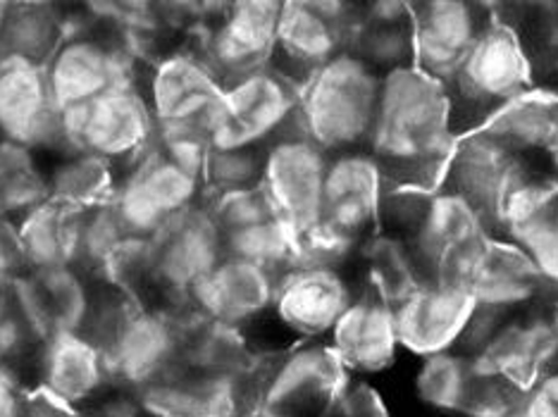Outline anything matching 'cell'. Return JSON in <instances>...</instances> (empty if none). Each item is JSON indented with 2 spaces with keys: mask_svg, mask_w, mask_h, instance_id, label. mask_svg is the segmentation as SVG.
I'll list each match as a JSON object with an SVG mask.
<instances>
[{
  "mask_svg": "<svg viewBox=\"0 0 558 417\" xmlns=\"http://www.w3.org/2000/svg\"><path fill=\"white\" fill-rule=\"evenodd\" d=\"M456 142L447 86L413 65L385 74L365 150L389 188H439Z\"/></svg>",
  "mask_w": 558,
  "mask_h": 417,
  "instance_id": "1",
  "label": "cell"
},
{
  "mask_svg": "<svg viewBox=\"0 0 558 417\" xmlns=\"http://www.w3.org/2000/svg\"><path fill=\"white\" fill-rule=\"evenodd\" d=\"M383 230L409 244L423 280L461 282L492 230L459 194L439 188H389L383 204Z\"/></svg>",
  "mask_w": 558,
  "mask_h": 417,
  "instance_id": "2",
  "label": "cell"
},
{
  "mask_svg": "<svg viewBox=\"0 0 558 417\" xmlns=\"http://www.w3.org/2000/svg\"><path fill=\"white\" fill-rule=\"evenodd\" d=\"M385 194V174L365 148L329 156L320 220L301 236L299 260L356 268L361 246L383 230Z\"/></svg>",
  "mask_w": 558,
  "mask_h": 417,
  "instance_id": "3",
  "label": "cell"
},
{
  "mask_svg": "<svg viewBox=\"0 0 558 417\" xmlns=\"http://www.w3.org/2000/svg\"><path fill=\"white\" fill-rule=\"evenodd\" d=\"M383 77L349 50L301 86L299 132L329 156L361 150L371 138Z\"/></svg>",
  "mask_w": 558,
  "mask_h": 417,
  "instance_id": "4",
  "label": "cell"
},
{
  "mask_svg": "<svg viewBox=\"0 0 558 417\" xmlns=\"http://www.w3.org/2000/svg\"><path fill=\"white\" fill-rule=\"evenodd\" d=\"M535 88L532 65L518 34L494 20L447 84L456 136L485 126L497 112Z\"/></svg>",
  "mask_w": 558,
  "mask_h": 417,
  "instance_id": "5",
  "label": "cell"
},
{
  "mask_svg": "<svg viewBox=\"0 0 558 417\" xmlns=\"http://www.w3.org/2000/svg\"><path fill=\"white\" fill-rule=\"evenodd\" d=\"M347 377V368L325 339L272 346L251 417H325Z\"/></svg>",
  "mask_w": 558,
  "mask_h": 417,
  "instance_id": "6",
  "label": "cell"
},
{
  "mask_svg": "<svg viewBox=\"0 0 558 417\" xmlns=\"http://www.w3.org/2000/svg\"><path fill=\"white\" fill-rule=\"evenodd\" d=\"M301 86L272 65L225 84L208 124L210 148H268L299 130Z\"/></svg>",
  "mask_w": 558,
  "mask_h": 417,
  "instance_id": "7",
  "label": "cell"
},
{
  "mask_svg": "<svg viewBox=\"0 0 558 417\" xmlns=\"http://www.w3.org/2000/svg\"><path fill=\"white\" fill-rule=\"evenodd\" d=\"M148 65L120 36L80 29L70 32L44 65L53 103L86 106L118 86H142Z\"/></svg>",
  "mask_w": 558,
  "mask_h": 417,
  "instance_id": "8",
  "label": "cell"
},
{
  "mask_svg": "<svg viewBox=\"0 0 558 417\" xmlns=\"http://www.w3.org/2000/svg\"><path fill=\"white\" fill-rule=\"evenodd\" d=\"M225 258L222 232L206 204L177 214L148 238V303L165 308L189 306L194 289Z\"/></svg>",
  "mask_w": 558,
  "mask_h": 417,
  "instance_id": "9",
  "label": "cell"
},
{
  "mask_svg": "<svg viewBox=\"0 0 558 417\" xmlns=\"http://www.w3.org/2000/svg\"><path fill=\"white\" fill-rule=\"evenodd\" d=\"M68 148H82L120 172L136 165L156 146V120L142 86H118L96 100L60 110Z\"/></svg>",
  "mask_w": 558,
  "mask_h": 417,
  "instance_id": "10",
  "label": "cell"
},
{
  "mask_svg": "<svg viewBox=\"0 0 558 417\" xmlns=\"http://www.w3.org/2000/svg\"><path fill=\"white\" fill-rule=\"evenodd\" d=\"M359 292L356 268L299 260L279 274L268 324L289 341H323Z\"/></svg>",
  "mask_w": 558,
  "mask_h": 417,
  "instance_id": "11",
  "label": "cell"
},
{
  "mask_svg": "<svg viewBox=\"0 0 558 417\" xmlns=\"http://www.w3.org/2000/svg\"><path fill=\"white\" fill-rule=\"evenodd\" d=\"M206 204V184L201 176L174 165L154 148L120 182L110 206L132 238H154L177 214Z\"/></svg>",
  "mask_w": 558,
  "mask_h": 417,
  "instance_id": "12",
  "label": "cell"
},
{
  "mask_svg": "<svg viewBox=\"0 0 558 417\" xmlns=\"http://www.w3.org/2000/svg\"><path fill=\"white\" fill-rule=\"evenodd\" d=\"M279 15L282 3L277 0L220 3L215 17L189 44L206 58L222 84H230L272 65Z\"/></svg>",
  "mask_w": 558,
  "mask_h": 417,
  "instance_id": "13",
  "label": "cell"
},
{
  "mask_svg": "<svg viewBox=\"0 0 558 417\" xmlns=\"http://www.w3.org/2000/svg\"><path fill=\"white\" fill-rule=\"evenodd\" d=\"M359 5L344 0L282 3L272 68L296 86L306 84L329 60L349 50V36L359 22Z\"/></svg>",
  "mask_w": 558,
  "mask_h": 417,
  "instance_id": "14",
  "label": "cell"
},
{
  "mask_svg": "<svg viewBox=\"0 0 558 417\" xmlns=\"http://www.w3.org/2000/svg\"><path fill=\"white\" fill-rule=\"evenodd\" d=\"M180 308L134 301L104 344L112 384L138 391L180 368Z\"/></svg>",
  "mask_w": 558,
  "mask_h": 417,
  "instance_id": "15",
  "label": "cell"
},
{
  "mask_svg": "<svg viewBox=\"0 0 558 417\" xmlns=\"http://www.w3.org/2000/svg\"><path fill=\"white\" fill-rule=\"evenodd\" d=\"M222 88L218 74L189 41L150 62L142 84L156 130L192 126L206 134L220 106Z\"/></svg>",
  "mask_w": 558,
  "mask_h": 417,
  "instance_id": "16",
  "label": "cell"
},
{
  "mask_svg": "<svg viewBox=\"0 0 558 417\" xmlns=\"http://www.w3.org/2000/svg\"><path fill=\"white\" fill-rule=\"evenodd\" d=\"M473 356L489 372L525 391L558 365V306L547 298L497 318Z\"/></svg>",
  "mask_w": 558,
  "mask_h": 417,
  "instance_id": "17",
  "label": "cell"
},
{
  "mask_svg": "<svg viewBox=\"0 0 558 417\" xmlns=\"http://www.w3.org/2000/svg\"><path fill=\"white\" fill-rule=\"evenodd\" d=\"M494 20L497 12L492 3H471V0L411 3L413 68L447 86Z\"/></svg>",
  "mask_w": 558,
  "mask_h": 417,
  "instance_id": "18",
  "label": "cell"
},
{
  "mask_svg": "<svg viewBox=\"0 0 558 417\" xmlns=\"http://www.w3.org/2000/svg\"><path fill=\"white\" fill-rule=\"evenodd\" d=\"M0 136L29 146L44 160L70 150L39 62L0 53Z\"/></svg>",
  "mask_w": 558,
  "mask_h": 417,
  "instance_id": "19",
  "label": "cell"
},
{
  "mask_svg": "<svg viewBox=\"0 0 558 417\" xmlns=\"http://www.w3.org/2000/svg\"><path fill=\"white\" fill-rule=\"evenodd\" d=\"M327 162V150L299 130L265 148L260 188L301 236L320 220Z\"/></svg>",
  "mask_w": 558,
  "mask_h": 417,
  "instance_id": "20",
  "label": "cell"
},
{
  "mask_svg": "<svg viewBox=\"0 0 558 417\" xmlns=\"http://www.w3.org/2000/svg\"><path fill=\"white\" fill-rule=\"evenodd\" d=\"M265 365V363H263ZM260 372L213 375L174 368L136 391L148 417H251Z\"/></svg>",
  "mask_w": 558,
  "mask_h": 417,
  "instance_id": "21",
  "label": "cell"
},
{
  "mask_svg": "<svg viewBox=\"0 0 558 417\" xmlns=\"http://www.w3.org/2000/svg\"><path fill=\"white\" fill-rule=\"evenodd\" d=\"M475 310L463 282L425 280L395 306L401 351L421 360L461 348Z\"/></svg>",
  "mask_w": 558,
  "mask_h": 417,
  "instance_id": "22",
  "label": "cell"
},
{
  "mask_svg": "<svg viewBox=\"0 0 558 417\" xmlns=\"http://www.w3.org/2000/svg\"><path fill=\"white\" fill-rule=\"evenodd\" d=\"M12 286L41 341L50 334H86L100 296V282L80 265L24 272Z\"/></svg>",
  "mask_w": 558,
  "mask_h": 417,
  "instance_id": "23",
  "label": "cell"
},
{
  "mask_svg": "<svg viewBox=\"0 0 558 417\" xmlns=\"http://www.w3.org/2000/svg\"><path fill=\"white\" fill-rule=\"evenodd\" d=\"M34 391L84 408L112 384L106 353L86 334H50L36 348L27 368Z\"/></svg>",
  "mask_w": 558,
  "mask_h": 417,
  "instance_id": "24",
  "label": "cell"
},
{
  "mask_svg": "<svg viewBox=\"0 0 558 417\" xmlns=\"http://www.w3.org/2000/svg\"><path fill=\"white\" fill-rule=\"evenodd\" d=\"M277 284V272L256 262L225 256L194 289L189 308L256 334L258 327L270 322Z\"/></svg>",
  "mask_w": 558,
  "mask_h": 417,
  "instance_id": "25",
  "label": "cell"
},
{
  "mask_svg": "<svg viewBox=\"0 0 558 417\" xmlns=\"http://www.w3.org/2000/svg\"><path fill=\"white\" fill-rule=\"evenodd\" d=\"M530 168L535 165L515 158L477 130L459 136L441 186L463 196L487 220L492 230V220L499 212L504 198Z\"/></svg>",
  "mask_w": 558,
  "mask_h": 417,
  "instance_id": "26",
  "label": "cell"
},
{
  "mask_svg": "<svg viewBox=\"0 0 558 417\" xmlns=\"http://www.w3.org/2000/svg\"><path fill=\"white\" fill-rule=\"evenodd\" d=\"M461 282L471 292L475 308L494 318L547 301V289L527 253L494 236L468 265Z\"/></svg>",
  "mask_w": 558,
  "mask_h": 417,
  "instance_id": "27",
  "label": "cell"
},
{
  "mask_svg": "<svg viewBox=\"0 0 558 417\" xmlns=\"http://www.w3.org/2000/svg\"><path fill=\"white\" fill-rule=\"evenodd\" d=\"M349 375L375 377L395 368L399 358V334L395 306L361 286L335 330L325 339Z\"/></svg>",
  "mask_w": 558,
  "mask_h": 417,
  "instance_id": "28",
  "label": "cell"
},
{
  "mask_svg": "<svg viewBox=\"0 0 558 417\" xmlns=\"http://www.w3.org/2000/svg\"><path fill=\"white\" fill-rule=\"evenodd\" d=\"M180 365L213 375H253L263 368L272 346L253 332L213 320L194 308H180Z\"/></svg>",
  "mask_w": 558,
  "mask_h": 417,
  "instance_id": "29",
  "label": "cell"
},
{
  "mask_svg": "<svg viewBox=\"0 0 558 417\" xmlns=\"http://www.w3.org/2000/svg\"><path fill=\"white\" fill-rule=\"evenodd\" d=\"M80 220L82 210H72L48 200L17 226V238L27 272H48L80 265Z\"/></svg>",
  "mask_w": 558,
  "mask_h": 417,
  "instance_id": "30",
  "label": "cell"
},
{
  "mask_svg": "<svg viewBox=\"0 0 558 417\" xmlns=\"http://www.w3.org/2000/svg\"><path fill=\"white\" fill-rule=\"evenodd\" d=\"M558 124V96L535 86L525 96L497 112L480 132L509 150L515 158L532 162L549 148Z\"/></svg>",
  "mask_w": 558,
  "mask_h": 417,
  "instance_id": "31",
  "label": "cell"
},
{
  "mask_svg": "<svg viewBox=\"0 0 558 417\" xmlns=\"http://www.w3.org/2000/svg\"><path fill=\"white\" fill-rule=\"evenodd\" d=\"M50 200L72 210L106 206L116 194L120 170L88 150L70 148L46 160Z\"/></svg>",
  "mask_w": 558,
  "mask_h": 417,
  "instance_id": "32",
  "label": "cell"
},
{
  "mask_svg": "<svg viewBox=\"0 0 558 417\" xmlns=\"http://www.w3.org/2000/svg\"><path fill=\"white\" fill-rule=\"evenodd\" d=\"M356 272L361 286L371 289L391 306H399L415 286L425 282L409 244L385 230H379L361 246Z\"/></svg>",
  "mask_w": 558,
  "mask_h": 417,
  "instance_id": "33",
  "label": "cell"
},
{
  "mask_svg": "<svg viewBox=\"0 0 558 417\" xmlns=\"http://www.w3.org/2000/svg\"><path fill=\"white\" fill-rule=\"evenodd\" d=\"M48 200L46 160L29 146L0 138V220L17 224Z\"/></svg>",
  "mask_w": 558,
  "mask_h": 417,
  "instance_id": "34",
  "label": "cell"
},
{
  "mask_svg": "<svg viewBox=\"0 0 558 417\" xmlns=\"http://www.w3.org/2000/svg\"><path fill=\"white\" fill-rule=\"evenodd\" d=\"M68 36V8L62 3H8L3 53L46 65Z\"/></svg>",
  "mask_w": 558,
  "mask_h": 417,
  "instance_id": "35",
  "label": "cell"
},
{
  "mask_svg": "<svg viewBox=\"0 0 558 417\" xmlns=\"http://www.w3.org/2000/svg\"><path fill=\"white\" fill-rule=\"evenodd\" d=\"M222 246L225 256L256 262L277 274H282L291 265L299 262L301 234L282 218V214L275 212L260 222H253L241 226V230L222 234Z\"/></svg>",
  "mask_w": 558,
  "mask_h": 417,
  "instance_id": "36",
  "label": "cell"
},
{
  "mask_svg": "<svg viewBox=\"0 0 558 417\" xmlns=\"http://www.w3.org/2000/svg\"><path fill=\"white\" fill-rule=\"evenodd\" d=\"M520 20H501L518 34L532 65L535 86L558 96V5H511Z\"/></svg>",
  "mask_w": 558,
  "mask_h": 417,
  "instance_id": "37",
  "label": "cell"
},
{
  "mask_svg": "<svg viewBox=\"0 0 558 417\" xmlns=\"http://www.w3.org/2000/svg\"><path fill=\"white\" fill-rule=\"evenodd\" d=\"M361 8V5H359ZM349 53L371 65L379 77L413 65L411 22H359L349 36Z\"/></svg>",
  "mask_w": 558,
  "mask_h": 417,
  "instance_id": "38",
  "label": "cell"
},
{
  "mask_svg": "<svg viewBox=\"0 0 558 417\" xmlns=\"http://www.w3.org/2000/svg\"><path fill=\"white\" fill-rule=\"evenodd\" d=\"M130 234L122 226L116 208L110 204L82 210L80 220V268L98 277L118 250L130 242Z\"/></svg>",
  "mask_w": 558,
  "mask_h": 417,
  "instance_id": "39",
  "label": "cell"
},
{
  "mask_svg": "<svg viewBox=\"0 0 558 417\" xmlns=\"http://www.w3.org/2000/svg\"><path fill=\"white\" fill-rule=\"evenodd\" d=\"M263 165L265 148H210L203 172L206 198L260 186Z\"/></svg>",
  "mask_w": 558,
  "mask_h": 417,
  "instance_id": "40",
  "label": "cell"
},
{
  "mask_svg": "<svg viewBox=\"0 0 558 417\" xmlns=\"http://www.w3.org/2000/svg\"><path fill=\"white\" fill-rule=\"evenodd\" d=\"M39 344L41 336L24 315L15 286L12 282L3 284L0 286V368L27 375Z\"/></svg>",
  "mask_w": 558,
  "mask_h": 417,
  "instance_id": "41",
  "label": "cell"
},
{
  "mask_svg": "<svg viewBox=\"0 0 558 417\" xmlns=\"http://www.w3.org/2000/svg\"><path fill=\"white\" fill-rule=\"evenodd\" d=\"M527 253L542 277L547 298L558 306V204L539 218L530 230L513 244Z\"/></svg>",
  "mask_w": 558,
  "mask_h": 417,
  "instance_id": "42",
  "label": "cell"
},
{
  "mask_svg": "<svg viewBox=\"0 0 558 417\" xmlns=\"http://www.w3.org/2000/svg\"><path fill=\"white\" fill-rule=\"evenodd\" d=\"M206 208L210 210L213 220L220 226L222 234L241 230V226L253 224V222H260L277 212L272 200L260 186L244 188V192L208 196Z\"/></svg>",
  "mask_w": 558,
  "mask_h": 417,
  "instance_id": "43",
  "label": "cell"
},
{
  "mask_svg": "<svg viewBox=\"0 0 558 417\" xmlns=\"http://www.w3.org/2000/svg\"><path fill=\"white\" fill-rule=\"evenodd\" d=\"M325 417H391L387 401L371 379L349 375Z\"/></svg>",
  "mask_w": 558,
  "mask_h": 417,
  "instance_id": "44",
  "label": "cell"
},
{
  "mask_svg": "<svg viewBox=\"0 0 558 417\" xmlns=\"http://www.w3.org/2000/svg\"><path fill=\"white\" fill-rule=\"evenodd\" d=\"M515 417H558V365L523 391Z\"/></svg>",
  "mask_w": 558,
  "mask_h": 417,
  "instance_id": "45",
  "label": "cell"
},
{
  "mask_svg": "<svg viewBox=\"0 0 558 417\" xmlns=\"http://www.w3.org/2000/svg\"><path fill=\"white\" fill-rule=\"evenodd\" d=\"M82 417H148V413L136 391L110 387L106 394L82 408Z\"/></svg>",
  "mask_w": 558,
  "mask_h": 417,
  "instance_id": "46",
  "label": "cell"
},
{
  "mask_svg": "<svg viewBox=\"0 0 558 417\" xmlns=\"http://www.w3.org/2000/svg\"><path fill=\"white\" fill-rule=\"evenodd\" d=\"M32 396L27 375L0 368V417H24V408Z\"/></svg>",
  "mask_w": 558,
  "mask_h": 417,
  "instance_id": "47",
  "label": "cell"
},
{
  "mask_svg": "<svg viewBox=\"0 0 558 417\" xmlns=\"http://www.w3.org/2000/svg\"><path fill=\"white\" fill-rule=\"evenodd\" d=\"M24 272H27V268H24L17 226L0 220V286L15 282Z\"/></svg>",
  "mask_w": 558,
  "mask_h": 417,
  "instance_id": "48",
  "label": "cell"
},
{
  "mask_svg": "<svg viewBox=\"0 0 558 417\" xmlns=\"http://www.w3.org/2000/svg\"><path fill=\"white\" fill-rule=\"evenodd\" d=\"M24 417H82V408H72L68 403L50 398L41 391L32 389V396L24 408Z\"/></svg>",
  "mask_w": 558,
  "mask_h": 417,
  "instance_id": "49",
  "label": "cell"
},
{
  "mask_svg": "<svg viewBox=\"0 0 558 417\" xmlns=\"http://www.w3.org/2000/svg\"><path fill=\"white\" fill-rule=\"evenodd\" d=\"M542 158H544V162H547V172L554 174L558 180V124H556V132L551 136V144L547 150H544Z\"/></svg>",
  "mask_w": 558,
  "mask_h": 417,
  "instance_id": "50",
  "label": "cell"
},
{
  "mask_svg": "<svg viewBox=\"0 0 558 417\" xmlns=\"http://www.w3.org/2000/svg\"><path fill=\"white\" fill-rule=\"evenodd\" d=\"M5 12H8V3L0 0V53H3V22H5Z\"/></svg>",
  "mask_w": 558,
  "mask_h": 417,
  "instance_id": "51",
  "label": "cell"
},
{
  "mask_svg": "<svg viewBox=\"0 0 558 417\" xmlns=\"http://www.w3.org/2000/svg\"><path fill=\"white\" fill-rule=\"evenodd\" d=\"M0 138H3V136H0Z\"/></svg>",
  "mask_w": 558,
  "mask_h": 417,
  "instance_id": "52",
  "label": "cell"
}]
</instances>
